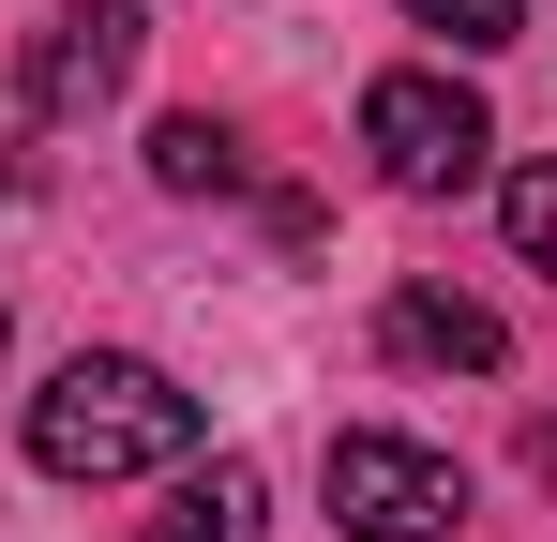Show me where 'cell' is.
Instances as JSON below:
<instances>
[{
	"label": "cell",
	"instance_id": "obj_9",
	"mask_svg": "<svg viewBox=\"0 0 557 542\" xmlns=\"http://www.w3.org/2000/svg\"><path fill=\"white\" fill-rule=\"evenodd\" d=\"M422 30H453V46H512L528 30V0H407Z\"/></svg>",
	"mask_w": 557,
	"mask_h": 542
},
{
	"label": "cell",
	"instance_id": "obj_1",
	"mask_svg": "<svg viewBox=\"0 0 557 542\" xmlns=\"http://www.w3.org/2000/svg\"><path fill=\"white\" fill-rule=\"evenodd\" d=\"M30 467H46V482H151V467H196V392L166 361L76 347L46 392H30Z\"/></svg>",
	"mask_w": 557,
	"mask_h": 542
},
{
	"label": "cell",
	"instance_id": "obj_3",
	"mask_svg": "<svg viewBox=\"0 0 557 542\" xmlns=\"http://www.w3.org/2000/svg\"><path fill=\"white\" fill-rule=\"evenodd\" d=\"M453 513H467L453 452H422V438H332V528L347 542H437Z\"/></svg>",
	"mask_w": 557,
	"mask_h": 542
},
{
	"label": "cell",
	"instance_id": "obj_6",
	"mask_svg": "<svg viewBox=\"0 0 557 542\" xmlns=\"http://www.w3.org/2000/svg\"><path fill=\"white\" fill-rule=\"evenodd\" d=\"M257 513H272V482H257L242 452H211V467H196V482H182L136 542H257Z\"/></svg>",
	"mask_w": 557,
	"mask_h": 542
},
{
	"label": "cell",
	"instance_id": "obj_2",
	"mask_svg": "<svg viewBox=\"0 0 557 542\" xmlns=\"http://www.w3.org/2000/svg\"><path fill=\"white\" fill-rule=\"evenodd\" d=\"M362 151H376L392 196H467L482 151H497V121H482V90H453V76H376L362 90Z\"/></svg>",
	"mask_w": 557,
	"mask_h": 542
},
{
	"label": "cell",
	"instance_id": "obj_7",
	"mask_svg": "<svg viewBox=\"0 0 557 542\" xmlns=\"http://www.w3.org/2000/svg\"><path fill=\"white\" fill-rule=\"evenodd\" d=\"M151 181H166V196H226V181H242V136H226V121H151Z\"/></svg>",
	"mask_w": 557,
	"mask_h": 542
},
{
	"label": "cell",
	"instance_id": "obj_8",
	"mask_svg": "<svg viewBox=\"0 0 557 542\" xmlns=\"http://www.w3.org/2000/svg\"><path fill=\"white\" fill-rule=\"evenodd\" d=\"M497 211H512V257H528V271H557V151L497 181Z\"/></svg>",
	"mask_w": 557,
	"mask_h": 542
},
{
	"label": "cell",
	"instance_id": "obj_5",
	"mask_svg": "<svg viewBox=\"0 0 557 542\" xmlns=\"http://www.w3.org/2000/svg\"><path fill=\"white\" fill-rule=\"evenodd\" d=\"M392 361H453V377H497V317L467 301V286H392Z\"/></svg>",
	"mask_w": 557,
	"mask_h": 542
},
{
	"label": "cell",
	"instance_id": "obj_4",
	"mask_svg": "<svg viewBox=\"0 0 557 542\" xmlns=\"http://www.w3.org/2000/svg\"><path fill=\"white\" fill-rule=\"evenodd\" d=\"M136 76V0H76V15H61V30H30V121H91L106 90Z\"/></svg>",
	"mask_w": 557,
	"mask_h": 542
}]
</instances>
